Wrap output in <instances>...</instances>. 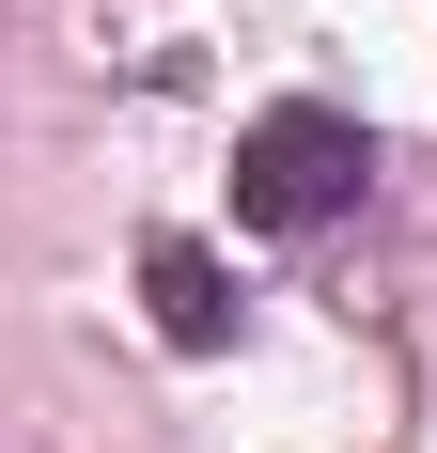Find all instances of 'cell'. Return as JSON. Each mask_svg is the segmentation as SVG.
Returning a JSON list of instances; mask_svg holds the SVG:
<instances>
[{"label":"cell","instance_id":"1","mask_svg":"<svg viewBox=\"0 0 437 453\" xmlns=\"http://www.w3.org/2000/svg\"><path fill=\"white\" fill-rule=\"evenodd\" d=\"M375 188V141H359V110H328V94H281V110H250V141H234V219L250 234H328Z\"/></svg>","mask_w":437,"mask_h":453},{"label":"cell","instance_id":"2","mask_svg":"<svg viewBox=\"0 0 437 453\" xmlns=\"http://www.w3.org/2000/svg\"><path fill=\"white\" fill-rule=\"evenodd\" d=\"M141 297H157V328H172L188 360H203V344H234V281H218L203 234H157V250H141Z\"/></svg>","mask_w":437,"mask_h":453}]
</instances>
